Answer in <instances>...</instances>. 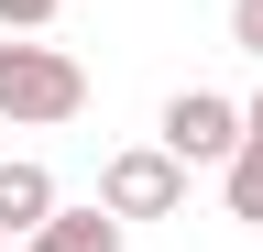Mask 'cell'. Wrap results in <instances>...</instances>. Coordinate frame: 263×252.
Segmentation results:
<instances>
[{
  "mask_svg": "<svg viewBox=\"0 0 263 252\" xmlns=\"http://www.w3.org/2000/svg\"><path fill=\"white\" fill-rule=\"evenodd\" d=\"M88 110V66L66 44H0V121L22 132H55V121Z\"/></svg>",
  "mask_w": 263,
  "mask_h": 252,
  "instance_id": "1",
  "label": "cell"
},
{
  "mask_svg": "<svg viewBox=\"0 0 263 252\" xmlns=\"http://www.w3.org/2000/svg\"><path fill=\"white\" fill-rule=\"evenodd\" d=\"M186 153H164V143H132V153H110L99 165V208H121V219H176L186 208Z\"/></svg>",
  "mask_w": 263,
  "mask_h": 252,
  "instance_id": "2",
  "label": "cell"
},
{
  "mask_svg": "<svg viewBox=\"0 0 263 252\" xmlns=\"http://www.w3.org/2000/svg\"><path fill=\"white\" fill-rule=\"evenodd\" d=\"M241 143H252V110H230L219 88H176V99H164V153H186V165H230Z\"/></svg>",
  "mask_w": 263,
  "mask_h": 252,
  "instance_id": "3",
  "label": "cell"
},
{
  "mask_svg": "<svg viewBox=\"0 0 263 252\" xmlns=\"http://www.w3.org/2000/svg\"><path fill=\"white\" fill-rule=\"evenodd\" d=\"M44 219H55V176H44V165H0V230L33 241Z\"/></svg>",
  "mask_w": 263,
  "mask_h": 252,
  "instance_id": "4",
  "label": "cell"
},
{
  "mask_svg": "<svg viewBox=\"0 0 263 252\" xmlns=\"http://www.w3.org/2000/svg\"><path fill=\"white\" fill-rule=\"evenodd\" d=\"M22 252H121V208H55Z\"/></svg>",
  "mask_w": 263,
  "mask_h": 252,
  "instance_id": "5",
  "label": "cell"
},
{
  "mask_svg": "<svg viewBox=\"0 0 263 252\" xmlns=\"http://www.w3.org/2000/svg\"><path fill=\"white\" fill-rule=\"evenodd\" d=\"M219 198H230V219H241V230H263V132L219 165Z\"/></svg>",
  "mask_w": 263,
  "mask_h": 252,
  "instance_id": "6",
  "label": "cell"
},
{
  "mask_svg": "<svg viewBox=\"0 0 263 252\" xmlns=\"http://www.w3.org/2000/svg\"><path fill=\"white\" fill-rule=\"evenodd\" d=\"M55 11H66V0H0V33H44Z\"/></svg>",
  "mask_w": 263,
  "mask_h": 252,
  "instance_id": "7",
  "label": "cell"
},
{
  "mask_svg": "<svg viewBox=\"0 0 263 252\" xmlns=\"http://www.w3.org/2000/svg\"><path fill=\"white\" fill-rule=\"evenodd\" d=\"M230 44H241V55H263V0H230Z\"/></svg>",
  "mask_w": 263,
  "mask_h": 252,
  "instance_id": "8",
  "label": "cell"
},
{
  "mask_svg": "<svg viewBox=\"0 0 263 252\" xmlns=\"http://www.w3.org/2000/svg\"><path fill=\"white\" fill-rule=\"evenodd\" d=\"M252 132H263V99H252Z\"/></svg>",
  "mask_w": 263,
  "mask_h": 252,
  "instance_id": "9",
  "label": "cell"
},
{
  "mask_svg": "<svg viewBox=\"0 0 263 252\" xmlns=\"http://www.w3.org/2000/svg\"><path fill=\"white\" fill-rule=\"evenodd\" d=\"M0 252H11V230H0Z\"/></svg>",
  "mask_w": 263,
  "mask_h": 252,
  "instance_id": "10",
  "label": "cell"
}]
</instances>
